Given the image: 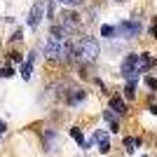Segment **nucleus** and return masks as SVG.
I'll use <instances>...</instances> for the list:
<instances>
[{
  "instance_id": "3",
  "label": "nucleus",
  "mask_w": 157,
  "mask_h": 157,
  "mask_svg": "<svg viewBox=\"0 0 157 157\" xmlns=\"http://www.w3.org/2000/svg\"><path fill=\"white\" fill-rule=\"evenodd\" d=\"M122 75H124L129 82H134V80L141 75V73H138V54H129V56L122 61Z\"/></svg>"
},
{
  "instance_id": "21",
  "label": "nucleus",
  "mask_w": 157,
  "mask_h": 157,
  "mask_svg": "<svg viewBox=\"0 0 157 157\" xmlns=\"http://www.w3.org/2000/svg\"><path fill=\"white\" fill-rule=\"evenodd\" d=\"M2 131H5V122H0V134H2Z\"/></svg>"
},
{
  "instance_id": "11",
  "label": "nucleus",
  "mask_w": 157,
  "mask_h": 157,
  "mask_svg": "<svg viewBox=\"0 0 157 157\" xmlns=\"http://www.w3.org/2000/svg\"><path fill=\"white\" fill-rule=\"evenodd\" d=\"M80 101H85V92L75 89V94H71V96H68V103H80Z\"/></svg>"
},
{
  "instance_id": "10",
  "label": "nucleus",
  "mask_w": 157,
  "mask_h": 157,
  "mask_svg": "<svg viewBox=\"0 0 157 157\" xmlns=\"http://www.w3.org/2000/svg\"><path fill=\"white\" fill-rule=\"evenodd\" d=\"M71 136L75 138V141H78V143L82 145V148H89V143L85 141V136H82V131H80V129H71Z\"/></svg>"
},
{
  "instance_id": "12",
  "label": "nucleus",
  "mask_w": 157,
  "mask_h": 157,
  "mask_svg": "<svg viewBox=\"0 0 157 157\" xmlns=\"http://www.w3.org/2000/svg\"><path fill=\"white\" fill-rule=\"evenodd\" d=\"M138 143H141L138 138H124V148H127V152H134Z\"/></svg>"
},
{
  "instance_id": "18",
  "label": "nucleus",
  "mask_w": 157,
  "mask_h": 157,
  "mask_svg": "<svg viewBox=\"0 0 157 157\" xmlns=\"http://www.w3.org/2000/svg\"><path fill=\"white\" fill-rule=\"evenodd\" d=\"M54 2H63V5H80L82 0H54Z\"/></svg>"
},
{
  "instance_id": "1",
  "label": "nucleus",
  "mask_w": 157,
  "mask_h": 157,
  "mask_svg": "<svg viewBox=\"0 0 157 157\" xmlns=\"http://www.w3.org/2000/svg\"><path fill=\"white\" fill-rule=\"evenodd\" d=\"M71 49H73V45L68 42V33L61 26H54L52 33H49V40H47L45 54L54 61H63L71 56Z\"/></svg>"
},
{
  "instance_id": "8",
  "label": "nucleus",
  "mask_w": 157,
  "mask_h": 157,
  "mask_svg": "<svg viewBox=\"0 0 157 157\" xmlns=\"http://www.w3.org/2000/svg\"><path fill=\"white\" fill-rule=\"evenodd\" d=\"M110 110H115L117 115H124V113H127L124 101H122L120 96H113V98H110Z\"/></svg>"
},
{
  "instance_id": "5",
  "label": "nucleus",
  "mask_w": 157,
  "mask_h": 157,
  "mask_svg": "<svg viewBox=\"0 0 157 157\" xmlns=\"http://www.w3.org/2000/svg\"><path fill=\"white\" fill-rule=\"evenodd\" d=\"M42 14H45V2H35L33 10H31V17H28V26H31V28H38Z\"/></svg>"
},
{
  "instance_id": "17",
  "label": "nucleus",
  "mask_w": 157,
  "mask_h": 157,
  "mask_svg": "<svg viewBox=\"0 0 157 157\" xmlns=\"http://www.w3.org/2000/svg\"><path fill=\"white\" fill-rule=\"evenodd\" d=\"M98 150H101V152H108V150H110V143H108V141H101V143H98Z\"/></svg>"
},
{
  "instance_id": "9",
  "label": "nucleus",
  "mask_w": 157,
  "mask_h": 157,
  "mask_svg": "<svg viewBox=\"0 0 157 157\" xmlns=\"http://www.w3.org/2000/svg\"><path fill=\"white\" fill-rule=\"evenodd\" d=\"M103 117H105V122H108V124H110V131H120L117 122H115V115H113L110 110H105V113H103Z\"/></svg>"
},
{
  "instance_id": "15",
  "label": "nucleus",
  "mask_w": 157,
  "mask_h": 157,
  "mask_svg": "<svg viewBox=\"0 0 157 157\" xmlns=\"http://www.w3.org/2000/svg\"><path fill=\"white\" fill-rule=\"evenodd\" d=\"M0 75H2V78H12V75H14V68H12V66H7V68H0Z\"/></svg>"
},
{
  "instance_id": "14",
  "label": "nucleus",
  "mask_w": 157,
  "mask_h": 157,
  "mask_svg": "<svg viewBox=\"0 0 157 157\" xmlns=\"http://www.w3.org/2000/svg\"><path fill=\"white\" fill-rule=\"evenodd\" d=\"M134 94H136V82H127V87H124V96H127V98H134Z\"/></svg>"
},
{
  "instance_id": "7",
  "label": "nucleus",
  "mask_w": 157,
  "mask_h": 157,
  "mask_svg": "<svg viewBox=\"0 0 157 157\" xmlns=\"http://www.w3.org/2000/svg\"><path fill=\"white\" fill-rule=\"evenodd\" d=\"M33 61H35V54H28V59L24 61V66H21V78H24V80L31 78V73H33Z\"/></svg>"
},
{
  "instance_id": "2",
  "label": "nucleus",
  "mask_w": 157,
  "mask_h": 157,
  "mask_svg": "<svg viewBox=\"0 0 157 157\" xmlns=\"http://www.w3.org/2000/svg\"><path fill=\"white\" fill-rule=\"evenodd\" d=\"M98 52H101V47H98V42L94 38H82V40H78L75 45H73V49H71V56L73 59H78V61H82V63H89V61H94L98 56Z\"/></svg>"
},
{
  "instance_id": "4",
  "label": "nucleus",
  "mask_w": 157,
  "mask_h": 157,
  "mask_svg": "<svg viewBox=\"0 0 157 157\" xmlns=\"http://www.w3.org/2000/svg\"><path fill=\"white\" fill-rule=\"evenodd\" d=\"M141 33V21H122L115 26V35H122V38H136Z\"/></svg>"
},
{
  "instance_id": "13",
  "label": "nucleus",
  "mask_w": 157,
  "mask_h": 157,
  "mask_svg": "<svg viewBox=\"0 0 157 157\" xmlns=\"http://www.w3.org/2000/svg\"><path fill=\"white\" fill-rule=\"evenodd\" d=\"M101 35L103 38H115V26H108V24L101 26Z\"/></svg>"
},
{
  "instance_id": "16",
  "label": "nucleus",
  "mask_w": 157,
  "mask_h": 157,
  "mask_svg": "<svg viewBox=\"0 0 157 157\" xmlns=\"http://www.w3.org/2000/svg\"><path fill=\"white\" fill-rule=\"evenodd\" d=\"M94 141H98V143H101V141H108V134H105V131H94Z\"/></svg>"
},
{
  "instance_id": "20",
  "label": "nucleus",
  "mask_w": 157,
  "mask_h": 157,
  "mask_svg": "<svg viewBox=\"0 0 157 157\" xmlns=\"http://www.w3.org/2000/svg\"><path fill=\"white\" fill-rule=\"evenodd\" d=\"M21 35H24V33H21V28H19V31H17V33L12 35V40H21Z\"/></svg>"
},
{
  "instance_id": "19",
  "label": "nucleus",
  "mask_w": 157,
  "mask_h": 157,
  "mask_svg": "<svg viewBox=\"0 0 157 157\" xmlns=\"http://www.w3.org/2000/svg\"><path fill=\"white\" fill-rule=\"evenodd\" d=\"M145 85L150 87V89H155V87H157V80L155 78H145Z\"/></svg>"
},
{
  "instance_id": "6",
  "label": "nucleus",
  "mask_w": 157,
  "mask_h": 157,
  "mask_svg": "<svg viewBox=\"0 0 157 157\" xmlns=\"http://www.w3.org/2000/svg\"><path fill=\"white\" fill-rule=\"evenodd\" d=\"M152 66H155V59H152L150 54H138V73H145Z\"/></svg>"
}]
</instances>
